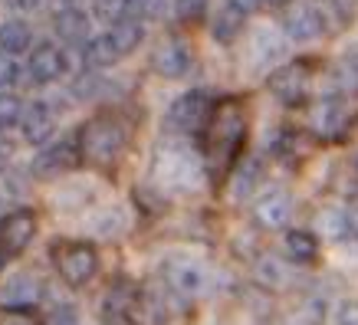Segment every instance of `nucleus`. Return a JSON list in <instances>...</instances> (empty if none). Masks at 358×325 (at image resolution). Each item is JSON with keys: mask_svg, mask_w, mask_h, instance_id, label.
I'll return each instance as SVG.
<instances>
[{"mask_svg": "<svg viewBox=\"0 0 358 325\" xmlns=\"http://www.w3.org/2000/svg\"><path fill=\"white\" fill-rule=\"evenodd\" d=\"M247 141V108L240 99H220L204 129V164L210 181H224L237 168V154Z\"/></svg>", "mask_w": 358, "mask_h": 325, "instance_id": "nucleus-1", "label": "nucleus"}, {"mask_svg": "<svg viewBox=\"0 0 358 325\" xmlns=\"http://www.w3.org/2000/svg\"><path fill=\"white\" fill-rule=\"evenodd\" d=\"M204 158L185 141H162L152 158V187L168 194H191L204 185Z\"/></svg>", "mask_w": 358, "mask_h": 325, "instance_id": "nucleus-2", "label": "nucleus"}, {"mask_svg": "<svg viewBox=\"0 0 358 325\" xmlns=\"http://www.w3.org/2000/svg\"><path fill=\"white\" fill-rule=\"evenodd\" d=\"M79 158L99 168H109L119 161V154L129 145V122L115 112H102L96 119H89L76 135Z\"/></svg>", "mask_w": 358, "mask_h": 325, "instance_id": "nucleus-3", "label": "nucleus"}, {"mask_svg": "<svg viewBox=\"0 0 358 325\" xmlns=\"http://www.w3.org/2000/svg\"><path fill=\"white\" fill-rule=\"evenodd\" d=\"M53 263H56V273L63 276L66 286H86L99 270V253L92 243L86 240H63L53 247Z\"/></svg>", "mask_w": 358, "mask_h": 325, "instance_id": "nucleus-4", "label": "nucleus"}, {"mask_svg": "<svg viewBox=\"0 0 358 325\" xmlns=\"http://www.w3.org/2000/svg\"><path fill=\"white\" fill-rule=\"evenodd\" d=\"M162 280H164V289L174 299H194V296L207 293L210 270L201 260H191V257H171L162 266Z\"/></svg>", "mask_w": 358, "mask_h": 325, "instance_id": "nucleus-5", "label": "nucleus"}, {"mask_svg": "<svg viewBox=\"0 0 358 325\" xmlns=\"http://www.w3.org/2000/svg\"><path fill=\"white\" fill-rule=\"evenodd\" d=\"M210 99L207 92L201 89H191L185 96H178L168 108V129L178 131V135H194V131H204L207 129V119H210Z\"/></svg>", "mask_w": 358, "mask_h": 325, "instance_id": "nucleus-6", "label": "nucleus"}, {"mask_svg": "<svg viewBox=\"0 0 358 325\" xmlns=\"http://www.w3.org/2000/svg\"><path fill=\"white\" fill-rule=\"evenodd\" d=\"M36 237V214L20 207L0 220V270L7 266L10 260H17L23 250L33 243Z\"/></svg>", "mask_w": 358, "mask_h": 325, "instance_id": "nucleus-7", "label": "nucleus"}, {"mask_svg": "<svg viewBox=\"0 0 358 325\" xmlns=\"http://www.w3.org/2000/svg\"><path fill=\"white\" fill-rule=\"evenodd\" d=\"M309 63L306 59H296V63H286L280 66L276 73H270V92L280 99L282 106H303L306 96H309Z\"/></svg>", "mask_w": 358, "mask_h": 325, "instance_id": "nucleus-8", "label": "nucleus"}, {"mask_svg": "<svg viewBox=\"0 0 358 325\" xmlns=\"http://www.w3.org/2000/svg\"><path fill=\"white\" fill-rule=\"evenodd\" d=\"M282 30L289 40L296 43H309V40H319L326 33V13L319 10L309 0H299V3H289L286 7V17H282Z\"/></svg>", "mask_w": 358, "mask_h": 325, "instance_id": "nucleus-9", "label": "nucleus"}, {"mask_svg": "<svg viewBox=\"0 0 358 325\" xmlns=\"http://www.w3.org/2000/svg\"><path fill=\"white\" fill-rule=\"evenodd\" d=\"M253 217H257V224L266 230H280L289 224V217H293V194L289 191H282V187H273L266 194L257 197V204H253Z\"/></svg>", "mask_w": 358, "mask_h": 325, "instance_id": "nucleus-10", "label": "nucleus"}, {"mask_svg": "<svg viewBox=\"0 0 358 325\" xmlns=\"http://www.w3.org/2000/svg\"><path fill=\"white\" fill-rule=\"evenodd\" d=\"M152 66H155V73L164 76V79L187 76V69H191V46H187V40H181V36H168V40L155 50Z\"/></svg>", "mask_w": 358, "mask_h": 325, "instance_id": "nucleus-11", "label": "nucleus"}, {"mask_svg": "<svg viewBox=\"0 0 358 325\" xmlns=\"http://www.w3.org/2000/svg\"><path fill=\"white\" fill-rule=\"evenodd\" d=\"M76 161H79L76 141H56V145L43 148V152L33 158V174L36 178H59L69 168H76Z\"/></svg>", "mask_w": 358, "mask_h": 325, "instance_id": "nucleus-12", "label": "nucleus"}, {"mask_svg": "<svg viewBox=\"0 0 358 325\" xmlns=\"http://www.w3.org/2000/svg\"><path fill=\"white\" fill-rule=\"evenodd\" d=\"M27 73H30L33 82H40V86H50L56 79L66 73V56L59 46L53 43H40L33 46L30 53V63H27Z\"/></svg>", "mask_w": 358, "mask_h": 325, "instance_id": "nucleus-13", "label": "nucleus"}, {"mask_svg": "<svg viewBox=\"0 0 358 325\" xmlns=\"http://www.w3.org/2000/svg\"><path fill=\"white\" fill-rule=\"evenodd\" d=\"M17 129H20L23 141H30V145L50 141L56 131L53 108L46 106V102H30V106H23V115H20V125H17Z\"/></svg>", "mask_w": 358, "mask_h": 325, "instance_id": "nucleus-14", "label": "nucleus"}, {"mask_svg": "<svg viewBox=\"0 0 358 325\" xmlns=\"http://www.w3.org/2000/svg\"><path fill=\"white\" fill-rule=\"evenodd\" d=\"M53 27L63 43H69V46L89 43V13L83 7H63V10H56Z\"/></svg>", "mask_w": 358, "mask_h": 325, "instance_id": "nucleus-15", "label": "nucleus"}, {"mask_svg": "<svg viewBox=\"0 0 358 325\" xmlns=\"http://www.w3.org/2000/svg\"><path fill=\"white\" fill-rule=\"evenodd\" d=\"M36 296H40V280H36L33 273H17V276H10V280L3 282V289H0L3 305H17V309L36 303Z\"/></svg>", "mask_w": 358, "mask_h": 325, "instance_id": "nucleus-16", "label": "nucleus"}, {"mask_svg": "<svg viewBox=\"0 0 358 325\" xmlns=\"http://www.w3.org/2000/svg\"><path fill=\"white\" fill-rule=\"evenodd\" d=\"M33 46V30L27 20H3L0 23V53L20 56Z\"/></svg>", "mask_w": 358, "mask_h": 325, "instance_id": "nucleus-17", "label": "nucleus"}, {"mask_svg": "<svg viewBox=\"0 0 358 325\" xmlns=\"http://www.w3.org/2000/svg\"><path fill=\"white\" fill-rule=\"evenodd\" d=\"M83 59H86L89 69H109L122 59V53L115 50L109 33H102V36H92L86 46H83Z\"/></svg>", "mask_w": 358, "mask_h": 325, "instance_id": "nucleus-18", "label": "nucleus"}, {"mask_svg": "<svg viewBox=\"0 0 358 325\" xmlns=\"http://www.w3.org/2000/svg\"><path fill=\"white\" fill-rule=\"evenodd\" d=\"M109 36H112V43H115V50H119L122 56H129V53H135L141 46V40H145V27H141L138 17H122L119 23H112Z\"/></svg>", "mask_w": 358, "mask_h": 325, "instance_id": "nucleus-19", "label": "nucleus"}, {"mask_svg": "<svg viewBox=\"0 0 358 325\" xmlns=\"http://www.w3.org/2000/svg\"><path fill=\"white\" fill-rule=\"evenodd\" d=\"M286 257L296 263V266H306L319 257V240L309 230H286Z\"/></svg>", "mask_w": 358, "mask_h": 325, "instance_id": "nucleus-20", "label": "nucleus"}, {"mask_svg": "<svg viewBox=\"0 0 358 325\" xmlns=\"http://www.w3.org/2000/svg\"><path fill=\"white\" fill-rule=\"evenodd\" d=\"M342 125H345V106L332 96L322 99L315 106V129L322 135H336V131H342Z\"/></svg>", "mask_w": 358, "mask_h": 325, "instance_id": "nucleus-21", "label": "nucleus"}, {"mask_svg": "<svg viewBox=\"0 0 358 325\" xmlns=\"http://www.w3.org/2000/svg\"><path fill=\"white\" fill-rule=\"evenodd\" d=\"M257 276H260V282L266 286V289H282V286L293 282L289 266H286L282 260H276V257H263V260L257 263Z\"/></svg>", "mask_w": 358, "mask_h": 325, "instance_id": "nucleus-22", "label": "nucleus"}, {"mask_svg": "<svg viewBox=\"0 0 358 325\" xmlns=\"http://www.w3.org/2000/svg\"><path fill=\"white\" fill-rule=\"evenodd\" d=\"M240 27H243V13L234 10V7H224V10L214 17V27H210V33H214V40H220V43H234V36L240 33Z\"/></svg>", "mask_w": 358, "mask_h": 325, "instance_id": "nucleus-23", "label": "nucleus"}, {"mask_svg": "<svg viewBox=\"0 0 358 325\" xmlns=\"http://www.w3.org/2000/svg\"><path fill=\"white\" fill-rule=\"evenodd\" d=\"M260 181V161H243L234 168V194L247 197Z\"/></svg>", "mask_w": 358, "mask_h": 325, "instance_id": "nucleus-24", "label": "nucleus"}, {"mask_svg": "<svg viewBox=\"0 0 358 325\" xmlns=\"http://www.w3.org/2000/svg\"><path fill=\"white\" fill-rule=\"evenodd\" d=\"M253 56H257V63H270V59L282 56V40L273 30H260L253 40Z\"/></svg>", "mask_w": 358, "mask_h": 325, "instance_id": "nucleus-25", "label": "nucleus"}, {"mask_svg": "<svg viewBox=\"0 0 358 325\" xmlns=\"http://www.w3.org/2000/svg\"><path fill=\"white\" fill-rule=\"evenodd\" d=\"M131 309V282L119 280L109 289V299H106V312L109 315H129Z\"/></svg>", "mask_w": 358, "mask_h": 325, "instance_id": "nucleus-26", "label": "nucleus"}, {"mask_svg": "<svg viewBox=\"0 0 358 325\" xmlns=\"http://www.w3.org/2000/svg\"><path fill=\"white\" fill-rule=\"evenodd\" d=\"M23 115V102L13 92H0V129H13L20 125Z\"/></svg>", "mask_w": 358, "mask_h": 325, "instance_id": "nucleus-27", "label": "nucleus"}, {"mask_svg": "<svg viewBox=\"0 0 358 325\" xmlns=\"http://www.w3.org/2000/svg\"><path fill=\"white\" fill-rule=\"evenodd\" d=\"M92 13H96L99 20H106V23H119L122 17H129L125 0H92Z\"/></svg>", "mask_w": 358, "mask_h": 325, "instance_id": "nucleus-28", "label": "nucleus"}, {"mask_svg": "<svg viewBox=\"0 0 358 325\" xmlns=\"http://www.w3.org/2000/svg\"><path fill=\"white\" fill-rule=\"evenodd\" d=\"M162 7H164V0H125L129 17H138V20H145V17H158Z\"/></svg>", "mask_w": 358, "mask_h": 325, "instance_id": "nucleus-29", "label": "nucleus"}, {"mask_svg": "<svg viewBox=\"0 0 358 325\" xmlns=\"http://www.w3.org/2000/svg\"><path fill=\"white\" fill-rule=\"evenodd\" d=\"M207 3L210 0H178V17L187 23H197L207 13Z\"/></svg>", "mask_w": 358, "mask_h": 325, "instance_id": "nucleus-30", "label": "nucleus"}, {"mask_svg": "<svg viewBox=\"0 0 358 325\" xmlns=\"http://www.w3.org/2000/svg\"><path fill=\"white\" fill-rule=\"evenodd\" d=\"M332 322L336 325H358V299H345V303H338Z\"/></svg>", "mask_w": 358, "mask_h": 325, "instance_id": "nucleus-31", "label": "nucleus"}, {"mask_svg": "<svg viewBox=\"0 0 358 325\" xmlns=\"http://www.w3.org/2000/svg\"><path fill=\"white\" fill-rule=\"evenodd\" d=\"M46 325H79V312L76 305H56L53 312H50V319H46Z\"/></svg>", "mask_w": 358, "mask_h": 325, "instance_id": "nucleus-32", "label": "nucleus"}, {"mask_svg": "<svg viewBox=\"0 0 358 325\" xmlns=\"http://www.w3.org/2000/svg\"><path fill=\"white\" fill-rule=\"evenodd\" d=\"M0 325H43L30 309H10V312L0 315Z\"/></svg>", "mask_w": 358, "mask_h": 325, "instance_id": "nucleus-33", "label": "nucleus"}, {"mask_svg": "<svg viewBox=\"0 0 358 325\" xmlns=\"http://www.w3.org/2000/svg\"><path fill=\"white\" fill-rule=\"evenodd\" d=\"M17 82V63H13V56L0 53V92H7V86Z\"/></svg>", "mask_w": 358, "mask_h": 325, "instance_id": "nucleus-34", "label": "nucleus"}, {"mask_svg": "<svg viewBox=\"0 0 358 325\" xmlns=\"http://www.w3.org/2000/svg\"><path fill=\"white\" fill-rule=\"evenodd\" d=\"M345 217H348V233L358 240V194L348 201V207H345Z\"/></svg>", "mask_w": 358, "mask_h": 325, "instance_id": "nucleus-35", "label": "nucleus"}, {"mask_svg": "<svg viewBox=\"0 0 358 325\" xmlns=\"http://www.w3.org/2000/svg\"><path fill=\"white\" fill-rule=\"evenodd\" d=\"M230 7H234V10H240L243 13V17H247V13H253V10H260V3L263 0H227Z\"/></svg>", "mask_w": 358, "mask_h": 325, "instance_id": "nucleus-36", "label": "nucleus"}, {"mask_svg": "<svg viewBox=\"0 0 358 325\" xmlns=\"http://www.w3.org/2000/svg\"><path fill=\"white\" fill-rule=\"evenodd\" d=\"M3 3H7V7H10V10L30 13V10H36V7H40V3H43V0H3Z\"/></svg>", "mask_w": 358, "mask_h": 325, "instance_id": "nucleus-37", "label": "nucleus"}, {"mask_svg": "<svg viewBox=\"0 0 358 325\" xmlns=\"http://www.w3.org/2000/svg\"><path fill=\"white\" fill-rule=\"evenodd\" d=\"M3 158H7V145H0V168H3Z\"/></svg>", "mask_w": 358, "mask_h": 325, "instance_id": "nucleus-38", "label": "nucleus"}, {"mask_svg": "<svg viewBox=\"0 0 358 325\" xmlns=\"http://www.w3.org/2000/svg\"><path fill=\"white\" fill-rule=\"evenodd\" d=\"M263 3H286V0H263Z\"/></svg>", "mask_w": 358, "mask_h": 325, "instance_id": "nucleus-39", "label": "nucleus"}]
</instances>
